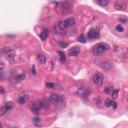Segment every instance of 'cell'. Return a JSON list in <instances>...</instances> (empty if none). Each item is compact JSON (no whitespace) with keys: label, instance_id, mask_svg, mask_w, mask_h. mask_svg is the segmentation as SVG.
<instances>
[{"label":"cell","instance_id":"1","mask_svg":"<svg viewBox=\"0 0 128 128\" xmlns=\"http://www.w3.org/2000/svg\"><path fill=\"white\" fill-rule=\"evenodd\" d=\"M1 52L5 54V57L8 61L10 62H14L15 60V57H16V53H15V51L12 50L10 47H4L1 49Z\"/></svg>","mask_w":128,"mask_h":128},{"label":"cell","instance_id":"2","mask_svg":"<svg viewBox=\"0 0 128 128\" xmlns=\"http://www.w3.org/2000/svg\"><path fill=\"white\" fill-rule=\"evenodd\" d=\"M74 24H75V18L74 17H70V18H67V19L63 20V21L59 22L58 26H59V28L61 30H65V29H67L68 27L73 26Z\"/></svg>","mask_w":128,"mask_h":128},{"label":"cell","instance_id":"3","mask_svg":"<svg viewBox=\"0 0 128 128\" xmlns=\"http://www.w3.org/2000/svg\"><path fill=\"white\" fill-rule=\"evenodd\" d=\"M107 49H109V46L105 44V43H99L95 45L93 49H92V51H93V54L94 55H99L101 53H103L104 51H106Z\"/></svg>","mask_w":128,"mask_h":128},{"label":"cell","instance_id":"4","mask_svg":"<svg viewBox=\"0 0 128 128\" xmlns=\"http://www.w3.org/2000/svg\"><path fill=\"white\" fill-rule=\"evenodd\" d=\"M49 100L50 102H52L54 104H62L64 102L63 96H61L59 94H51L49 96Z\"/></svg>","mask_w":128,"mask_h":128},{"label":"cell","instance_id":"5","mask_svg":"<svg viewBox=\"0 0 128 128\" xmlns=\"http://www.w3.org/2000/svg\"><path fill=\"white\" fill-rule=\"evenodd\" d=\"M42 108H43V102L42 101H35L31 104V106H30V109H31V111L35 114H37Z\"/></svg>","mask_w":128,"mask_h":128},{"label":"cell","instance_id":"6","mask_svg":"<svg viewBox=\"0 0 128 128\" xmlns=\"http://www.w3.org/2000/svg\"><path fill=\"white\" fill-rule=\"evenodd\" d=\"M12 107H13V103H12V102H7V103H5V105H3L1 108H0V117L6 114L7 112L12 108Z\"/></svg>","mask_w":128,"mask_h":128},{"label":"cell","instance_id":"7","mask_svg":"<svg viewBox=\"0 0 128 128\" xmlns=\"http://www.w3.org/2000/svg\"><path fill=\"white\" fill-rule=\"evenodd\" d=\"M92 80H93V83H94L95 85H101L102 83H103L104 77H103V75H102L101 73H96V74L93 76Z\"/></svg>","mask_w":128,"mask_h":128},{"label":"cell","instance_id":"8","mask_svg":"<svg viewBox=\"0 0 128 128\" xmlns=\"http://www.w3.org/2000/svg\"><path fill=\"white\" fill-rule=\"evenodd\" d=\"M114 7L117 9V10H122V11H127V4L126 2L124 1H116L115 4H114Z\"/></svg>","mask_w":128,"mask_h":128},{"label":"cell","instance_id":"9","mask_svg":"<svg viewBox=\"0 0 128 128\" xmlns=\"http://www.w3.org/2000/svg\"><path fill=\"white\" fill-rule=\"evenodd\" d=\"M87 36H88V39H98L100 37V34L96 29H91L88 31Z\"/></svg>","mask_w":128,"mask_h":128},{"label":"cell","instance_id":"10","mask_svg":"<svg viewBox=\"0 0 128 128\" xmlns=\"http://www.w3.org/2000/svg\"><path fill=\"white\" fill-rule=\"evenodd\" d=\"M80 52V48L77 47V46H75V47H72V48H70L69 51H68V54L70 56H77Z\"/></svg>","mask_w":128,"mask_h":128},{"label":"cell","instance_id":"11","mask_svg":"<svg viewBox=\"0 0 128 128\" xmlns=\"http://www.w3.org/2000/svg\"><path fill=\"white\" fill-rule=\"evenodd\" d=\"M37 61L40 63V64H44L45 62H46V56L42 53V52H39L38 54H37Z\"/></svg>","mask_w":128,"mask_h":128},{"label":"cell","instance_id":"12","mask_svg":"<svg viewBox=\"0 0 128 128\" xmlns=\"http://www.w3.org/2000/svg\"><path fill=\"white\" fill-rule=\"evenodd\" d=\"M47 37H48V30L44 28L42 30V32L40 33V38H41V40H43V41H45V40L47 39Z\"/></svg>","mask_w":128,"mask_h":128},{"label":"cell","instance_id":"13","mask_svg":"<svg viewBox=\"0 0 128 128\" xmlns=\"http://www.w3.org/2000/svg\"><path fill=\"white\" fill-rule=\"evenodd\" d=\"M27 99H28V96H27V95H25V94L20 95V96L18 97V102H19L20 104H24L25 102L27 101Z\"/></svg>","mask_w":128,"mask_h":128},{"label":"cell","instance_id":"14","mask_svg":"<svg viewBox=\"0 0 128 128\" xmlns=\"http://www.w3.org/2000/svg\"><path fill=\"white\" fill-rule=\"evenodd\" d=\"M105 105L107 106V107H111V106H113L114 108H116V103L115 102L112 100V99H106V101H105Z\"/></svg>","mask_w":128,"mask_h":128},{"label":"cell","instance_id":"15","mask_svg":"<svg viewBox=\"0 0 128 128\" xmlns=\"http://www.w3.org/2000/svg\"><path fill=\"white\" fill-rule=\"evenodd\" d=\"M62 8H63V12L64 13H67V12H69L70 10H71V5L65 2V3L62 4Z\"/></svg>","mask_w":128,"mask_h":128},{"label":"cell","instance_id":"16","mask_svg":"<svg viewBox=\"0 0 128 128\" xmlns=\"http://www.w3.org/2000/svg\"><path fill=\"white\" fill-rule=\"evenodd\" d=\"M32 120H33V123H34L35 126H40L42 124V120H41L40 117H34Z\"/></svg>","mask_w":128,"mask_h":128},{"label":"cell","instance_id":"17","mask_svg":"<svg viewBox=\"0 0 128 128\" xmlns=\"http://www.w3.org/2000/svg\"><path fill=\"white\" fill-rule=\"evenodd\" d=\"M96 3L99 4L100 6L104 7V6H107V4H108V0H96Z\"/></svg>","mask_w":128,"mask_h":128},{"label":"cell","instance_id":"18","mask_svg":"<svg viewBox=\"0 0 128 128\" xmlns=\"http://www.w3.org/2000/svg\"><path fill=\"white\" fill-rule=\"evenodd\" d=\"M58 54L60 55V61L61 62H65V59H66V57H65V53L63 52V51H59L58 52Z\"/></svg>","mask_w":128,"mask_h":128},{"label":"cell","instance_id":"19","mask_svg":"<svg viewBox=\"0 0 128 128\" xmlns=\"http://www.w3.org/2000/svg\"><path fill=\"white\" fill-rule=\"evenodd\" d=\"M118 92H119V90H117V89L114 90V89H113V91H112L111 93H110V94L112 95V98H113V99H116V98H117V96H118Z\"/></svg>","mask_w":128,"mask_h":128},{"label":"cell","instance_id":"20","mask_svg":"<svg viewBox=\"0 0 128 128\" xmlns=\"http://www.w3.org/2000/svg\"><path fill=\"white\" fill-rule=\"evenodd\" d=\"M115 29H116V31H117V32H124V27L122 26L121 24H118V25H117Z\"/></svg>","mask_w":128,"mask_h":128},{"label":"cell","instance_id":"21","mask_svg":"<svg viewBox=\"0 0 128 128\" xmlns=\"http://www.w3.org/2000/svg\"><path fill=\"white\" fill-rule=\"evenodd\" d=\"M78 41L81 42V43H86V37L84 36V35H80V36L78 37Z\"/></svg>","mask_w":128,"mask_h":128},{"label":"cell","instance_id":"22","mask_svg":"<svg viewBox=\"0 0 128 128\" xmlns=\"http://www.w3.org/2000/svg\"><path fill=\"white\" fill-rule=\"evenodd\" d=\"M103 64L104 65H102V67H103L104 69H109V68H111V66H112V64L110 62H104Z\"/></svg>","mask_w":128,"mask_h":128},{"label":"cell","instance_id":"23","mask_svg":"<svg viewBox=\"0 0 128 128\" xmlns=\"http://www.w3.org/2000/svg\"><path fill=\"white\" fill-rule=\"evenodd\" d=\"M112 91H113V87L112 86H107L105 88V93H107V94H110Z\"/></svg>","mask_w":128,"mask_h":128},{"label":"cell","instance_id":"24","mask_svg":"<svg viewBox=\"0 0 128 128\" xmlns=\"http://www.w3.org/2000/svg\"><path fill=\"white\" fill-rule=\"evenodd\" d=\"M46 87H49V88H53L54 84H53V83H46Z\"/></svg>","mask_w":128,"mask_h":128},{"label":"cell","instance_id":"25","mask_svg":"<svg viewBox=\"0 0 128 128\" xmlns=\"http://www.w3.org/2000/svg\"><path fill=\"white\" fill-rule=\"evenodd\" d=\"M61 46H63V47H67L68 43H61Z\"/></svg>","mask_w":128,"mask_h":128},{"label":"cell","instance_id":"26","mask_svg":"<svg viewBox=\"0 0 128 128\" xmlns=\"http://www.w3.org/2000/svg\"><path fill=\"white\" fill-rule=\"evenodd\" d=\"M1 127H2V125H1V124H0V128H1Z\"/></svg>","mask_w":128,"mask_h":128}]
</instances>
